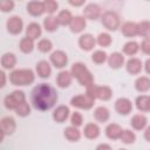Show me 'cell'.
Returning <instances> with one entry per match:
<instances>
[{
  "mask_svg": "<svg viewBox=\"0 0 150 150\" xmlns=\"http://www.w3.org/2000/svg\"><path fill=\"white\" fill-rule=\"evenodd\" d=\"M57 91L54 87L47 83H40L32 90L30 101L35 109L45 111L49 110L57 102Z\"/></svg>",
  "mask_w": 150,
  "mask_h": 150,
  "instance_id": "obj_1",
  "label": "cell"
},
{
  "mask_svg": "<svg viewBox=\"0 0 150 150\" xmlns=\"http://www.w3.org/2000/svg\"><path fill=\"white\" fill-rule=\"evenodd\" d=\"M70 73L73 75V77H75L77 80V82L83 86V87H89L91 84H94V76L91 74V71L87 68V66L82 62H75L71 66Z\"/></svg>",
  "mask_w": 150,
  "mask_h": 150,
  "instance_id": "obj_2",
  "label": "cell"
},
{
  "mask_svg": "<svg viewBox=\"0 0 150 150\" xmlns=\"http://www.w3.org/2000/svg\"><path fill=\"white\" fill-rule=\"evenodd\" d=\"M35 80V74L32 69L22 68V69H14L9 74V82L16 87H23L32 84Z\"/></svg>",
  "mask_w": 150,
  "mask_h": 150,
  "instance_id": "obj_3",
  "label": "cell"
},
{
  "mask_svg": "<svg viewBox=\"0 0 150 150\" xmlns=\"http://www.w3.org/2000/svg\"><path fill=\"white\" fill-rule=\"evenodd\" d=\"M88 96H90L91 98L96 100H101V101H108L111 98L112 96V90L110 87L108 86H96V84H91L89 87H87V93Z\"/></svg>",
  "mask_w": 150,
  "mask_h": 150,
  "instance_id": "obj_4",
  "label": "cell"
},
{
  "mask_svg": "<svg viewBox=\"0 0 150 150\" xmlns=\"http://www.w3.org/2000/svg\"><path fill=\"white\" fill-rule=\"evenodd\" d=\"M26 101V95L22 90H14L4 98V104L9 110H15L22 102Z\"/></svg>",
  "mask_w": 150,
  "mask_h": 150,
  "instance_id": "obj_5",
  "label": "cell"
},
{
  "mask_svg": "<svg viewBox=\"0 0 150 150\" xmlns=\"http://www.w3.org/2000/svg\"><path fill=\"white\" fill-rule=\"evenodd\" d=\"M101 22L103 25L104 28H107L108 30H116L117 28H120V25H121V20H120V16L116 12H112V11H107L102 14L101 16Z\"/></svg>",
  "mask_w": 150,
  "mask_h": 150,
  "instance_id": "obj_6",
  "label": "cell"
},
{
  "mask_svg": "<svg viewBox=\"0 0 150 150\" xmlns=\"http://www.w3.org/2000/svg\"><path fill=\"white\" fill-rule=\"evenodd\" d=\"M95 100L91 98L90 96H88L87 94H81V95H76L74 97H71L70 100V104L77 109H83V110H88L91 109L94 107Z\"/></svg>",
  "mask_w": 150,
  "mask_h": 150,
  "instance_id": "obj_7",
  "label": "cell"
},
{
  "mask_svg": "<svg viewBox=\"0 0 150 150\" xmlns=\"http://www.w3.org/2000/svg\"><path fill=\"white\" fill-rule=\"evenodd\" d=\"M6 27H7L8 33H11V34H13V35H16V34H20V33L22 32L23 21H22V19H21L19 15H13V16H11V18L7 20Z\"/></svg>",
  "mask_w": 150,
  "mask_h": 150,
  "instance_id": "obj_8",
  "label": "cell"
},
{
  "mask_svg": "<svg viewBox=\"0 0 150 150\" xmlns=\"http://www.w3.org/2000/svg\"><path fill=\"white\" fill-rule=\"evenodd\" d=\"M50 62L55 67V68H64L68 63V56L67 54L63 52V50H54L52 54H50Z\"/></svg>",
  "mask_w": 150,
  "mask_h": 150,
  "instance_id": "obj_9",
  "label": "cell"
},
{
  "mask_svg": "<svg viewBox=\"0 0 150 150\" xmlns=\"http://www.w3.org/2000/svg\"><path fill=\"white\" fill-rule=\"evenodd\" d=\"M1 124V138H4L6 135H12L16 129L15 120L11 116H5L0 121Z\"/></svg>",
  "mask_w": 150,
  "mask_h": 150,
  "instance_id": "obj_10",
  "label": "cell"
},
{
  "mask_svg": "<svg viewBox=\"0 0 150 150\" xmlns=\"http://www.w3.org/2000/svg\"><path fill=\"white\" fill-rule=\"evenodd\" d=\"M96 45V39L89 34V33H86V34H82L80 38H79V46L82 50L84 52H90L94 49Z\"/></svg>",
  "mask_w": 150,
  "mask_h": 150,
  "instance_id": "obj_11",
  "label": "cell"
},
{
  "mask_svg": "<svg viewBox=\"0 0 150 150\" xmlns=\"http://www.w3.org/2000/svg\"><path fill=\"white\" fill-rule=\"evenodd\" d=\"M115 110L120 115H128L132 110V103L127 97H120L115 102Z\"/></svg>",
  "mask_w": 150,
  "mask_h": 150,
  "instance_id": "obj_12",
  "label": "cell"
},
{
  "mask_svg": "<svg viewBox=\"0 0 150 150\" xmlns=\"http://www.w3.org/2000/svg\"><path fill=\"white\" fill-rule=\"evenodd\" d=\"M83 16L88 20H96L101 15V7L96 4H88L83 8Z\"/></svg>",
  "mask_w": 150,
  "mask_h": 150,
  "instance_id": "obj_13",
  "label": "cell"
},
{
  "mask_svg": "<svg viewBox=\"0 0 150 150\" xmlns=\"http://www.w3.org/2000/svg\"><path fill=\"white\" fill-rule=\"evenodd\" d=\"M27 12L32 15V16H40L46 12L45 8V2L43 1H29L27 4Z\"/></svg>",
  "mask_w": 150,
  "mask_h": 150,
  "instance_id": "obj_14",
  "label": "cell"
},
{
  "mask_svg": "<svg viewBox=\"0 0 150 150\" xmlns=\"http://www.w3.org/2000/svg\"><path fill=\"white\" fill-rule=\"evenodd\" d=\"M142 68H143V63H142V61H141L139 59H137V57H130V59L127 61V63H125V69H127V71H128L129 74H131V75H137V74H139L141 70H142Z\"/></svg>",
  "mask_w": 150,
  "mask_h": 150,
  "instance_id": "obj_15",
  "label": "cell"
},
{
  "mask_svg": "<svg viewBox=\"0 0 150 150\" xmlns=\"http://www.w3.org/2000/svg\"><path fill=\"white\" fill-rule=\"evenodd\" d=\"M69 114H70V110L67 105H59L56 107V109L54 110L53 112V120L57 123H63L68 117H69Z\"/></svg>",
  "mask_w": 150,
  "mask_h": 150,
  "instance_id": "obj_16",
  "label": "cell"
},
{
  "mask_svg": "<svg viewBox=\"0 0 150 150\" xmlns=\"http://www.w3.org/2000/svg\"><path fill=\"white\" fill-rule=\"evenodd\" d=\"M35 70H36V74L41 77V79H47L52 74V67H50V63L46 60H41L36 63L35 66Z\"/></svg>",
  "mask_w": 150,
  "mask_h": 150,
  "instance_id": "obj_17",
  "label": "cell"
},
{
  "mask_svg": "<svg viewBox=\"0 0 150 150\" xmlns=\"http://www.w3.org/2000/svg\"><path fill=\"white\" fill-rule=\"evenodd\" d=\"M73 75L70 70H61L56 76V83L60 88H67L71 84Z\"/></svg>",
  "mask_w": 150,
  "mask_h": 150,
  "instance_id": "obj_18",
  "label": "cell"
},
{
  "mask_svg": "<svg viewBox=\"0 0 150 150\" xmlns=\"http://www.w3.org/2000/svg\"><path fill=\"white\" fill-rule=\"evenodd\" d=\"M108 64L112 69H118L124 64V56L120 52H114L108 56Z\"/></svg>",
  "mask_w": 150,
  "mask_h": 150,
  "instance_id": "obj_19",
  "label": "cell"
},
{
  "mask_svg": "<svg viewBox=\"0 0 150 150\" xmlns=\"http://www.w3.org/2000/svg\"><path fill=\"white\" fill-rule=\"evenodd\" d=\"M122 131H123L122 127L117 123H109L105 127V135L110 139H120Z\"/></svg>",
  "mask_w": 150,
  "mask_h": 150,
  "instance_id": "obj_20",
  "label": "cell"
},
{
  "mask_svg": "<svg viewBox=\"0 0 150 150\" xmlns=\"http://www.w3.org/2000/svg\"><path fill=\"white\" fill-rule=\"evenodd\" d=\"M130 124L135 130H143L148 127V118L143 114H136L131 117Z\"/></svg>",
  "mask_w": 150,
  "mask_h": 150,
  "instance_id": "obj_21",
  "label": "cell"
},
{
  "mask_svg": "<svg viewBox=\"0 0 150 150\" xmlns=\"http://www.w3.org/2000/svg\"><path fill=\"white\" fill-rule=\"evenodd\" d=\"M87 26V19L81 15H76L73 18V21L70 23V30L73 33H81Z\"/></svg>",
  "mask_w": 150,
  "mask_h": 150,
  "instance_id": "obj_22",
  "label": "cell"
},
{
  "mask_svg": "<svg viewBox=\"0 0 150 150\" xmlns=\"http://www.w3.org/2000/svg\"><path fill=\"white\" fill-rule=\"evenodd\" d=\"M41 34H42V28L38 22H30L26 28V36L32 40H36L38 38L41 36Z\"/></svg>",
  "mask_w": 150,
  "mask_h": 150,
  "instance_id": "obj_23",
  "label": "cell"
},
{
  "mask_svg": "<svg viewBox=\"0 0 150 150\" xmlns=\"http://www.w3.org/2000/svg\"><path fill=\"white\" fill-rule=\"evenodd\" d=\"M100 127L96 123H87L83 129V135L89 139H95L100 136Z\"/></svg>",
  "mask_w": 150,
  "mask_h": 150,
  "instance_id": "obj_24",
  "label": "cell"
},
{
  "mask_svg": "<svg viewBox=\"0 0 150 150\" xmlns=\"http://www.w3.org/2000/svg\"><path fill=\"white\" fill-rule=\"evenodd\" d=\"M121 32L125 38H134L137 35V23L127 21L121 26Z\"/></svg>",
  "mask_w": 150,
  "mask_h": 150,
  "instance_id": "obj_25",
  "label": "cell"
},
{
  "mask_svg": "<svg viewBox=\"0 0 150 150\" xmlns=\"http://www.w3.org/2000/svg\"><path fill=\"white\" fill-rule=\"evenodd\" d=\"M63 136L69 142H77L81 138V131L74 125H69L63 130Z\"/></svg>",
  "mask_w": 150,
  "mask_h": 150,
  "instance_id": "obj_26",
  "label": "cell"
},
{
  "mask_svg": "<svg viewBox=\"0 0 150 150\" xmlns=\"http://www.w3.org/2000/svg\"><path fill=\"white\" fill-rule=\"evenodd\" d=\"M110 117V111L107 107H97L94 110V118L100 123H105Z\"/></svg>",
  "mask_w": 150,
  "mask_h": 150,
  "instance_id": "obj_27",
  "label": "cell"
},
{
  "mask_svg": "<svg viewBox=\"0 0 150 150\" xmlns=\"http://www.w3.org/2000/svg\"><path fill=\"white\" fill-rule=\"evenodd\" d=\"M73 14L68 9H62L59 12V14L56 15V19H57V22L60 26H70L71 21H73Z\"/></svg>",
  "mask_w": 150,
  "mask_h": 150,
  "instance_id": "obj_28",
  "label": "cell"
},
{
  "mask_svg": "<svg viewBox=\"0 0 150 150\" xmlns=\"http://www.w3.org/2000/svg\"><path fill=\"white\" fill-rule=\"evenodd\" d=\"M135 89L139 93H146L150 90V77L148 76H139L135 81Z\"/></svg>",
  "mask_w": 150,
  "mask_h": 150,
  "instance_id": "obj_29",
  "label": "cell"
},
{
  "mask_svg": "<svg viewBox=\"0 0 150 150\" xmlns=\"http://www.w3.org/2000/svg\"><path fill=\"white\" fill-rule=\"evenodd\" d=\"M16 64V56L13 53H5L1 56V66L4 69H13Z\"/></svg>",
  "mask_w": 150,
  "mask_h": 150,
  "instance_id": "obj_30",
  "label": "cell"
},
{
  "mask_svg": "<svg viewBox=\"0 0 150 150\" xmlns=\"http://www.w3.org/2000/svg\"><path fill=\"white\" fill-rule=\"evenodd\" d=\"M135 104L139 111H150V96H148V95L137 96Z\"/></svg>",
  "mask_w": 150,
  "mask_h": 150,
  "instance_id": "obj_31",
  "label": "cell"
},
{
  "mask_svg": "<svg viewBox=\"0 0 150 150\" xmlns=\"http://www.w3.org/2000/svg\"><path fill=\"white\" fill-rule=\"evenodd\" d=\"M59 22H57V19L56 16L54 15H48L47 18L43 19V28L47 30V32H55L57 28H59Z\"/></svg>",
  "mask_w": 150,
  "mask_h": 150,
  "instance_id": "obj_32",
  "label": "cell"
},
{
  "mask_svg": "<svg viewBox=\"0 0 150 150\" xmlns=\"http://www.w3.org/2000/svg\"><path fill=\"white\" fill-rule=\"evenodd\" d=\"M138 50H139V45L134 40H130V41L125 42L124 46H123V53L125 55H129V56L136 55L138 53Z\"/></svg>",
  "mask_w": 150,
  "mask_h": 150,
  "instance_id": "obj_33",
  "label": "cell"
},
{
  "mask_svg": "<svg viewBox=\"0 0 150 150\" xmlns=\"http://www.w3.org/2000/svg\"><path fill=\"white\" fill-rule=\"evenodd\" d=\"M19 47H20V50L25 54H28V53H32L33 49H34V40L25 36L20 40V43H19Z\"/></svg>",
  "mask_w": 150,
  "mask_h": 150,
  "instance_id": "obj_34",
  "label": "cell"
},
{
  "mask_svg": "<svg viewBox=\"0 0 150 150\" xmlns=\"http://www.w3.org/2000/svg\"><path fill=\"white\" fill-rule=\"evenodd\" d=\"M137 35L146 39L150 38V21H141L137 23Z\"/></svg>",
  "mask_w": 150,
  "mask_h": 150,
  "instance_id": "obj_35",
  "label": "cell"
},
{
  "mask_svg": "<svg viewBox=\"0 0 150 150\" xmlns=\"http://www.w3.org/2000/svg\"><path fill=\"white\" fill-rule=\"evenodd\" d=\"M91 61L96 64H102L108 61V54L102 49H97L91 54Z\"/></svg>",
  "mask_w": 150,
  "mask_h": 150,
  "instance_id": "obj_36",
  "label": "cell"
},
{
  "mask_svg": "<svg viewBox=\"0 0 150 150\" xmlns=\"http://www.w3.org/2000/svg\"><path fill=\"white\" fill-rule=\"evenodd\" d=\"M112 42V39H111V35L109 33H100L98 36L96 38V43L101 47H109Z\"/></svg>",
  "mask_w": 150,
  "mask_h": 150,
  "instance_id": "obj_37",
  "label": "cell"
},
{
  "mask_svg": "<svg viewBox=\"0 0 150 150\" xmlns=\"http://www.w3.org/2000/svg\"><path fill=\"white\" fill-rule=\"evenodd\" d=\"M121 142H123L124 144H132L136 141V135L134 131H131L130 129H124L122 131V135L120 137Z\"/></svg>",
  "mask_w": 150,
  "mask_h": 150,
  "instance_id": "obj_38",
  "label": "cell"
},
{
  "mask_svg": "<svg viewBox=\"0 0 150 150\" xmlns=\"http://www.w3.org/2000/svg\"><path fill=\"white\" fill-rule=\"evenodd\" d=\"M52 48H53V42L49 39H41L38 42V49L41 53H48L52 50Z\"/></svg>",
  "mask_w": 150,
  "mask_h": 150,
  "instance_id": "obj_39",
  "label": "cell"
},
{
  "mask_svg": "<svg viewBox=\"0 0 150 150\" xmlns=\"http://www.w3.org/2000/svg\"><path fill=\"white\" fill-rule=\"evenodd\" d=\"M15 112H16V115L20 116V117H26V116H28V115L30 114V105L27 103V101H25V102H22V103L15 109Z\"/></svg>",
  "mask_w": 150,
  "mask_h": 150,
  "instance_id": "obj_40",
  "label": "cell"
},
{
  "mask_svg": "<svg viewBox=\"0 0 150 150\" xmlns=\"http://www.w3.org/2000/svg\"><path fill=\"white\" fill-rule=\"evenodd\" d=\"M43 2H45L46 12L49 13V15H53L57 11V8H59V4L56 1H54V0H46Z\"/></svg>",
  "mask_w": 150,
  "mask_h": 150,
  "instance_id": "obj_41",
  "label": "cell"
},
{
  "mask_svg": "<svg viewBox=\"0 0 150 150\" xmlns=\"http://www.w3.org/2000/svg\"><path fill=\"white\" fill-rule=\"evenodd\" d=\"M70 123H71V125L76 127V128L81 127L82 123H83V117H82V115H81L79 111H74V112L70 115Z\"/></svg>",
  "mask_w": 150,
  "mask_h": 150,
  "instance_id": "obj_42",
  "label": "cell"
},
{
  "mask_svg": "<svg viewBox=\"0 0 150 150\" xmlns=\"http://www.w3.org/2000/svg\"><path fill=\"white\" fill-rule=\"evenodd\" d=\"M13 8H14V1L12 0H2L0 2V9L5 13L13 11Z\"/></svg>",
  "mask_w": 150,
  "mask_h": 150,
  "instance_id": "obj_43",
  "label": "cell"
},
{
  "mask_svg": "<svg viewBox=\"0 0 150 150\" xmlns=\"http://www.w3.org/2000/svg\"><path fill=\"white\" fill-rule=\"evenodd\" d=\"M139 49L145 54V55H150V38L143 39V41L139 45Z\"/></svg>",
  "mask_w": 150,
  "mask_h": 150,
  "instance_id": "obj_44",
  "label": "cell"
},
{
  "mask_svg": "<svg viewBox=\"0 0 150 150\" xmlns=\"http://www.w3.org/2000/svg\"><path fill=\"white\" fill-rule=\"evenodd\" d=\"M96 150H112V149L108 143H100L96 146Z\"/></svg>",
  "mask_w": 150,
  "mask_h": 150,
  "instance_id": "obj_45",
  "label": "cell"
},
{
  "mask_svg": "<svg viewBox=\"0 0 150 150\" xmlns=\"http://www.w3.org/2000/svg\"><path fill=\"white\" fill-rule=\"evenodd\" d=\"M144 138L150 142V125H148L145 129H144Z\"/></svg>",
  "mask_w": 150,
  "mask_h": 150,
  "instance_id": "obj_46",
  "label": "cell"
},
{
  "mask_svg": "<svg viewBox=\"0 0 150 150\" xmlns=\"http://www.w3.org/2000/svg\"><path fill=\"white\" fill-rule=\"evenodd\" d=\"M144 69H145L146 74H149V75H150V57L145 61V63H144Z\"/></svg>",
  "mask_w": 150,
  "mask_h": 150,
  "instance_id": "obj_47",
  "label": "cell"
},
{
  "mask_svg": "<svg viewBox=\"0 0 150 150\" xmlns=\"http://www.w3.org/2000/svg\"><path fill=\"white\" fill-rule=\"evenodd\" d=\"M69 5H71V6H75V7H77V6H82V5H84V1L83 0H81V1H69Z\"/></svg>",
  "mask_w": 150,
  "mask_h": 150,
  "instance_id": "obj_48",
  "label": "cell"
},
{
  "mask_svg": "<svg viewBox=\"0 0 150 150\" xmlns=\"http://www.w3.org/2000/svg\"><path fill=\"white\" fill-rule=\"evenodd\" d=\"M1 77H2V82H1V87H5L6 84V74L4 71H1Z\"/></svg>",
  "mask_w": 150,
  "mask_h": 150,
  "instance_id": "obj_49",
  "label": "cell"
},
{
  "mask_svg": "<svg viewBox=\"0 0 150 150\" xmlns=\"http://www.w3.org/2000/svg\"><path fill=\"white\" fill-rule=\"evenodd\" d=\"M118 150H127V149H118Z\"/></svg>",
  "mask_w": 150,
  "mask_h": 150,
  "instance_id": "obj_50",
  "label": "cell"
}]
</instances>
